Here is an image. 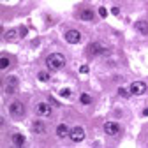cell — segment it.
I'll return each instance as SVG.
<instances>
[{"instance_id":"obj_21","label":"cell","mask_w":148,"mask_h":148,"mask_svg":"<svg viewBox=\"0 0 148 148\" xmlns=\"http://www.w3.org/2000/svg\"><path fill=\"white\" fill-rule=\"evenodd\" d=\"M79 72H81V74H86V72H88V65H81V67H79Z\"/></svg>"},{"instance_id":"obj_11","label":"cell","mask_w":148,"mask_h":148,"mask_svg":"<svg viewBox=\"0 0 148 148\" xmlns=\"http://www.w3.org/2000/svg\"><path fill=\"white\" fill-rule=\"evenodd\" d=\"M136 30L141 34V35H148V23L146 21H143V20H139V21H136Z\"/></svg>"},{"instance_id":"obj_6","label":"cell","mask_w":148,"mask_h":148,"mask_svg":"<svg viewBox=\"0 0 148 148\" xmlns=\"http://www.w3.org/2000/svg\"><path fill=\"white\" fill-rule=\"evenodd\" d=\"M104 132H106L108 136H116V134L120 132V125H118L116 122H106V123H104Z\"/></svg>"},{"instance_id":"obj_1","label":"cell","mask_w":148,"mask_h":148,"mask_svg":"<svg viewBox=\"0 0 148 148\" xmlns=\"http://www.w3.org/2000/svg\"><path fill=\"white\" fill-rule=\"evenodd\" d=\"M46 65H48L49 71H60L65 65V57L62 53H53L46 58Z\"/></svg>"},{"instance_id":"obj_9","label":"cell","mask_w":148,"mask_h":148,"mask_svg":"<svg viewBox=\"0 0 148 148\" xmlns=\"http://www.w3.org/2000/svg\"><path fill=\"white\" fill-rule=\"evenodd\" d=\"M32 131H34L35 134H42V132L46 131V125L42 123V120H34V122H32Z\"/></svg>"},{"instance_id":"obj_18","label":"cell","mask_w":148,"mask_h":148,"mask_svg":"<svg viewBox=\"0 0 148 148\" xmlns=\"http://www.w3.org/2000/svg\"><path fill=\"white\" fill-rule=\"evenodd\" d=\"M37 78H39V81H48L49 79V74L48 72H39V74H37Z\"/></svg>"},{"instance_id":"obj_13","label":"cell","mask_w":148,"mask_h":148,"mask_svg":"<svg viewBox=\"0 0 148 148\" xmlns=\"http://www.w3.org/2000/svg\"><path fill=\"white\" fill-rule=\"evenodd\" d=\"M81 20H83V21H92V20H94V12H92L90 9L83 11V12H81Z\"/></svg>"},{"instance_id":"obj_15","label":"cell","mask_w":148,"mask_h":148,"mask_svg":"<svg viewBox=\"0 0 148 148\" xmlns=\"http://www.w3.org/2000/svg\"><path fill=\"white\" fill-rule=\"evenodd\" d=\"M18 37V32L16 30H7L5 32V41H14Z\"/></svg>"},{"instance_id":"obj_22","label":"cell","mask_w":148,"mask_h":148,"mask_svg":"<svg viewBox=\"0 0 148 148\" xmlns=\"http://www.w3.org/2000/svg\"><path fill=\"white\" fill-rule=\"evenodd\" d=\"M111 12H113V14H118V12H120V9H118V7H113V9H111Z\"/></svg>"},{"instance_id":"obj_16","label":"cell","mask_w":148,"mask_h":148,"mask_svg":"<svg viewBox=\"0 0 148 148\" xmlns=\"http://www.w3.org/2000/svg\"><path fill=\"white\" fill-rule=\"evenodd\" d=\"M79 101H81V104H90V102H92V97H90L88 94H81Z\"/></svg>"},{"instance_id":"obj_23","label":"cell","mask_w":148,"mask_h":148,"mask_svg":"<svg viewBox=\"0 0 148 148\" xmlns=\"http://www.w3.org/2000/svg\"><path fill=\"white\" fill-rule=\"evenodd\" d=\"M143 116H148V108H145V109H143Z\"/></svg>"},{"instance_id":"obj_19","label":"cell","mask_w":148,"mask_h":148,"mask_svg":"<svg viewBox=\"0 0 148 148\" xmlns=\"http://www.w3.org/2000/svg\"><path fill=\"white\" fill-rule=\"evenodd\" d=\"M60 95H62V97H69V95H71V90H69V88H64V90L60 92Z\"/></svg>"},{"instance_id":"obj_8","label":"cell","mask_w":148,"mask_h":148,"mask_svg":"<svg viewBox=\"0 0 148 148\" xmlns=\"http://www.w3.org/2000/svg\"><path fill=\"white\" fill-rule=\"evenodd\" d=\"M35 111H37L39 116H51V106L46 104V102H39L37 108H35Z\"/></svg>"},{"instance_id":"obj_14","label":"cell","mask_w":148,"mask_h":148,"mask_svg":"<svg viewBox=\"0 0 148 148\" xmlns=\"http://www.w3.org/2000/svg\"><path fill=\"white\" fill-rule=\"evenodd\" d=\"M131 94H132V92H131V88H129V90H127V88H123V86H120V88H118V95H120V97H125V99H129V97H131Z\"/></svg>"},{"instance_id":"obj_7","label":"cell","mask_w":148,"mask_h":148,"mask_svg":"<svg viewBox=\"0 0 148 148\" xmlns=\"http://www.w3.org/2000/svg\"><path fill=\"white\" fill-rule=\"evenodd\" d=\"M131 92H132V95H143L145 92H146V83L143 81H134L131 85Z\"/></svg>"},{"instance_id":"obj_17","label":"cell","mask_w":148,"mask_h":148,"mask_svg":"<svg viewBox=\"0 0 148 148\" xmlns=\"http://www.w3.org/2000/svg\"><path fill=\"white\" fill-rule=\"evenodd\" d=\"M7 67H9V58L2 57V58H0V69H7Z\"/></svg>"},{"instance_id":"obj_3","label":"cell","mask_w":148,"mask_h":148,"mask_svg":"<svg viewBox=\"0 0 148 148\" xmlns=\"http://www.w3.org/2000/svg\"><path fill=\"white\" fill-rule=\"evenodd\" d=\"M9 113L12 116H23L25 115V106H23V102H20V101L11 102L9 104Z\"/></svg>"},{"instance_id":"obj_12","label":"cell","mask_w":148,"mask_h":148,"mask_svg":"<svg viewBox=\"0 0 148 148\" xmlns=\"http://www.w3.org/2000/svg\"><path fill=\"white\" fill-rule=\"evenodd\" d=\"M12 143H14L16 146H23V145H25V136H23V134H14V136H12Z\"/></svg>"},{"instance_id":"obj_4","label":"cell","mask_w":148,"mask_h":148,"mask_svg":"<svg viewBox=\"0 0 148 148\" xmlns=\"http://www.w3.org/2000/svg\"><path fill=\"white\" fill-rule=\"evenodd\" d=\"M71 139L74 143H79L85 139V129L83 127H72L71 129Z\"/></svg>"},{"instance_id":"obj_10","label":"cell","mask_w":148,"mask_h":148,"mask_svg":"<svg viewBox=\"0 0 148 148\" xmlns=\"http://www.w3.org/2000/svg\"><path fill=\"white\" fill-rule=\"evenodd\" d=\"M57 136H58V138H67V136H71V131H69V127H67L65 123H60V125L57 127Z\"/></svg>"},{"instance_id":"obj_20","label":"cell","mask_w":148,"mask_h":148,"mask_svg":"<svg viewBox=\"0 0 148 148\" xmlns=\"http://www.w3.org/2000/svg\"><path fill=\"white\" fill-rule=\"evenodd\" d=\"M99 14H101V18H106L108 16V11L104 7H99Z\"/></svg>"},{"instance_id":"obj_2","label":"cell","mask_w":148,"mask_h":148,"mask_svg":"<svg viewBox=\"0 0 148 148\" xmlns=\"http://www.w3.org/2000/svg\"><path fill=\"white\" fill-rule=\"evenodd\" d=\"M109 53V48L102 46L101 42H92L88 46V55L90 57H97V55H108Z\"/></svg>"},{"instance_id":"obj_5","label":"cell","mask_w":148,"mask_h":148,"mask_svg":"<svg viewBox=\"0 0 148 148\" xmlns=\"http://www.w3.org/2000/svg\"><path fill=\"white\" fill-rule=\"evenodd\" d=\"M65 41L71 42V44H78V42H81V34L78 30H67L65 32Z\"/></svg>"}]
</instances>
